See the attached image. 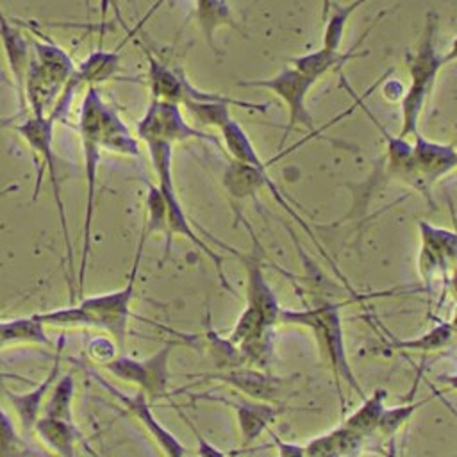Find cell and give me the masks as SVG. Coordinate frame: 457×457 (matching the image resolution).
I'll list each match as a JSON object with an SVG mask.
<instances>
[{"label":"cell","mask_w":457,"mask_h":457,"mask_svg":"<svg viewBox=\"0 0 457 457\" xmlns=\"http://www.w3.org/2000/svg\"><path fill=\"white\" fill-rule=\"evenodd\" d=\"M105 100L102 98L96 86H87L79 109V137L84 155V173H86V211H84V227H82V250L79 264V293H82L86 266L91 250V234H93V218H95V202H96V182H98V166H100V120Z\"/></svg>","instance_id":"277c9868"},{"label":"cell","mask_w":457,"mask_h":457,"mask_svg":"<svg viewBox=\"0 0 457 457\" xmlns=\"http://www.w3.org/2000/svg\"><path fill=\"white\" fill-rule=\"evenodd\" d=\"M455 334V328L452 327L450 321L439 323L432 327L428 332H425L420 337L414 339H403V341H395L391 343L393 348L396 350H414V352H436L445 348Z\"/></svg>","instance_id":"4dcf8cb0"},{"label":"cell","mask_w":457,"mask_h":457,"mask_svg":"<svg viewBox=\"0 0 457 457\" xmlns=\"http://www.w3.org/2000/svg\"><path fill=\"white\" fill-rule=\"evenodd\" d=\"M386 457H400V455H398V450H396V439H395V437H389V441H387Z\"/></svg>","instance_id":"f35d334b"},{"label":"cell","mask_w":457,"mask_h":457,"mask_svg":"<svg viewBox=\"0 0 457 457\" xmlns=\"http://www.w3.org/2000/svg\"><path fill=\"white\" fill-rule=\"evenodd\" d=\"M270 434H271V441H273V446H275L278 457H305V445L284 441L277 434H273V432H270Z\"/></svg>","instance_id":"e575fe53"},{"label":"cell","mask_w":457,"mask_h":457,"mask_svg":"<svg viewBox=\"0 0 457 457\" xmlns=\"http://www.w3.org/2000/svg\"><path fill=\"white\" fill-rule=\"evenodd\" d=\"M143 52L148 62L146 84L152 93V98L182 105L189 79L182 73V70H173L168 64H164L148 48H143Z\"/></svg>","instance_id":"d6986e66"},{"label":"cell","mask_w":457,"mask_h":457,"mask_svg":"<svg viewBox=\"0 0 457 457\" xmlns=\"http://www.w3.org/2000/svg\"><path fill=\"white\" fill-rule=\"evenodd\" d=\"M146 152H148V157H150V162H152V170L157 177V187L164 198V204H166V214H168V227H170V236L173 239V236H182L186 237L189 243H193L202 253H205L216 271H218V277L221 280V284L230 289L228 282H227V277L223 273V257L214 252L193 228V223L189 220V216L186 214L184 207H182V202L179 198V193H177V187H175V180H173V146L168 145V143H157V141H148V143H143Z\"/></svg>","instance_id":"8992f818"},{"label":"cell","mask_w":457,"mask_h":457,"mask_svg":"<svg viewBox=\"0 0 457 457\" xmlns=\"http://www.w3.org/2000/svg\"><path fill=\"white\" fill-rule=\"evenodd\" d=\"M366 2H370V0H352L345 5L334 4V2L330 4V11L325 20V30H323V45H321L323 48L341 50V43H343V36H345L348 20Z\"/></svg>","instance_id":"f546056e"},{"label":"cell","mask_w":457,"mask_h":457,"mask_svg":"<svg viewBox=\"0 0 457 457\" xmlns=\"http://www.w3.org/2000/svg\"><path fill=\"white\" fill-rule=\"evenodd\" d=\"M0 437H21V434L14 428V421L0 405Z\"/></svg>","instance_id":"d590c367"},{"label":"cell","mask_w":457,"mask_h":457,"mask_svg":"<svg viewBox=\"0 0 457 457\" xmlns=\"http://www.w3.org/2000/svg\"><path fill=\"white\" fill-rule=\"evenodd\" d=\"M62 337H59V348H57V357L52 364V368L48 370V375L29 393H12L9 389H4L5 396L9 398L12 409L16 411L20 427L23 432H30L34 430L36 421L41 418V411L46 400L48 391L54 387V384L57 382L59 371H61V350H62Z\"/></svg>","instance_id":"9a60e30c"},{"label":"cell","mask_w":457,"mask_h":457,"mask_svg":"<svg viewBox=\"0 0 457 457\" xmlns=\"http://www.w3.org/2000/svg\"><path fill=\"white\" fill-rule=\"evenodd\" d=\"M195 18L205 43L214 54H220L218 45L214 41V34L218 29L230 27L245 36L227 0H195Z\"/></svg>","instance_id":"7402d4cb"},{"label":"cell","mask_w":457,"mask_h":457,"mask_svg":"<svg viewBox=\"0 0 457 457\" xmlns=\"http://www.w3.org/2000/svg\"><path fill=\"white\" fill-rule=\"evenodd\" d=\"M177 411H179L180 418L187 423V427L191 428V432H193L195 437H196V455H198V457H228L227 453H223L221 450H218L214 445H211V443L198 432L196 425H195L180 409H177Z\"/></svg>","instance_id":"836d02e7"},{"label":"cell","mask_w":457,"mask_h":457,"mask_svg":"<svg viewBox=\"0 0 457 457\" xmlns=\"http://www.w3.org/2000/svg\"><path fill=\"white\" fill-rule=\"evenodd\" d=\"M448 289L452 291V295H453V298H455V312H453V320H452L450 323H452V327H453L455 332H457V262H455V266H453V270H452V273H450Z\"/></svg>","instance_id":"8d00e7d4"},{"label":"cell","mask_w":457,"mask_h":457,"mask_svg":"<svg viewBox=\"0 0 457 457\" xmlns=\"http://www.w3.org/2000/svg\"><path fill=\"white\" fill-rule=\"evenodd\" d=\"M87 371L111 396H114V400H118L121 405H125V409L130 411L134 414V418H137V421L146 428V432L152 436V439L157 443V446L161 448V452L166 457H186V453L189 452L187 446L184 443H180V439L175 434H171L155 418L145 393H141V391H137L136 395L121 393L120 389L112 387V384L107 382L104 377H100L96 371H93V370H87Z\"/></svg>","instance_id":"8fae6325"},{"label":"cell","mask_w":457,"mask_h":457,"mask_svg":"<svg viewBox=\"0 0 457 457\" xmlns=\"http://www.w3.org/2000/svg\"><path fill=\"white\" fill-rule=\"evenodd\" d=\"M359 43H355L350 50H328V48H320L309 54H302L296 57H291L289 62L293 68H296L298 71H302L303 75L311 77L312 80H320L323 75H327L328 71H339L348 61L357 59V57H364L368 52H357Z\"/></svg>","instance_id":"44dd1931"},{"label":"cell","mask_w":457,"mask_h":457,"mask_svg":"<svg viewBox=\"0 0 457 457\" xmlns=\"http://www.w3.org/2000/svg\"><path fill=\"white\" fill-rule=\"evenodd\" d=\"M59 118L55 114L48 116H32L27 114L20 123L12 125V130L20 136V139L29 146L34 161H36V170H37V179H36V189H34V200L39 195V186L43 173H48V182L52 187L54 202L57 205V214L61 221V230H62V239L66 246V261H68V271L71 273L73 268V250L70 243V232H68V220H66V211H64V202L61 195V175L57 170V159L54 152V129L55 121Z\"/></svg>","instance_id":"5b68a950"},{"label":"cell","mask_w":457,"mask_h":457,"mask_svg":"<svg viewBox=\"0 0 457 457\" xmlns=\"http://www.w3.org/2000/svg\"><path fill=\"white\" fill-rule=\"evenodd\" d=\"M146 237L139 234L136 255L132 261V268L127 278V284L116 291H107L93 296L80 298L79 303H71L68 307L52 309L46 312H37V320L46 325L59 327H93L107 332L116 343L118 350L125 353V341L129 332L130 320V305L136 295V278L139 271V262L143 255V246Z\"/></svg>","instance_id":"6da1fadb"},{"label":"cell","mask_w":457,"mask_h":457,"mask_svg":"<svg viewBox=\"0 0 457 457\" xmlns=\"http://www.w3.org/2000/svg\"><path fill=\"white\" fill-rule=\"evenodd\" d=\"M428 402L427 400H420L416 403H405V405H396V407H391V409H384L382 416H380V421H378V432H382L384 436L387 437H395L396 432L411 420V416Z\"/></svg>","instance_id":"1f68e13d"},{"label":"cell","mask_w":457,"mask_h":457,"mask_svg":"<svg viewBox=\"0 0 457 457\" xmlns=\"http://www.w3.org/2000/svg\"><path fill=\"white\" fill-rule=\"evenodd\" d=\"M387 396V391L384 387H378L375 389L370 396H366L362 400V403L345 420L343 427L350 428L352 432L362 436V437H368L371 436L373 432H377L378 428V421H380V416L386 409L384 405V400Z\"/></svg>","instance_id":"4316f807"},{"label":"cell","mask_w":457,"mask_h":457,"mask_svg":"<svg viewBox=\"0 0 457 457\" xmlns=\"http://www.w3.org/2000/svg\"><path fill=\"white\" fill-rule=\"evenodd\" d=\"M455 132H457V123H455Z\"/></svg>","instance_id":"b9f144b4"},{"label":"cell","mask_w":457,"mask_h":457,"mask_svg":"<svg viewBox=\"0 0 457 457\" xmlns=\"http://www.w3.org/2000/svg\"><path fill=\"white\" fill-rule=\"evenodd\" d=\"M436 30H437V16L428 12L425 18V27L414 54L405 57L407 71H409V87L402 95V125L400 137L411 139L420 127V118L425 109V104L436 86V79L439 71L445 68L443 54L436 48Z\"/></svg>","instance_id":"3957f363"},{"label":"cell","mask_w":457,"mask_h":457,"mask_svg":"<svg viewBox=\"0 0 457 457\" xmlns=\"http://www.w3.org/2000/svg\"><path fill=\"white\" fill-rule=\"evenodd\" d=\"M0 41H2L5 62L12 79L14 91L20 100L21 112H25L23 84H25V75L29 70L32 48H30L29 36L2 11V5H0Z\"/></svg>","instance_id":"5bb4252c"},{"label":"cell","mask_w":457,"mask_h":457,"mask_svg":"<svg viewBox=\"0 0 457 457\" xmlns=\"http://www.w3.org/2000/svg\"><path fill=\"white\" fill-rule=\"evenodd\" d=\"M52 345L50 337L46 336V327L37 320L36 314L12 318V320H0V348L9 345Z\"/></svg>","instance_id":"d4e9b609"},{"label":"cell","mask_w":457,"mask_h":457,"mask_svg":"<svg viewBox=\"0 0 457 457\" xmlns=\"http://www.w3.org/2000/svg\"><path fill=\"white\" fill-rule=\"evenodd\" d=\"M0 457H43L23 437H0Z\"/></svg>","instance_id":"d6a6232c"},{"label":"cell","mask_w":457,"mask_h":457,"mask_svg":"<svg viewBox=\"0 0 457 457\" xmlns=\"http://www.w3.org/2000/svg\"><path fill=\"white\" fill-rule=\"evenodd\" d=\"M314 84H316V80L303 75L302 71H298L293 66H284L280 71H277L275 75H271L268 79L237 80L236 82V86H239V87L268 89L286 104L287 127L284 130L278 150H282V146L286 145V141L289 137V132L295 127H303L311 134H316V125H314V120H312V116L309 112V107H307V95H309V91Z\"/></svg>","instance_id":"52a82bcc"},{"label":"cell","mask_w":457,"mask_h":457,"mask_svg":"<svg viewBox=\"0 0 457 457\" xmlns=\"http://www.w3.org/2000/svg\"><path fill=\"white\" fill-rule=\"evenodd\" d=\"M221 246L228 248L234 255H237V259L245 268V273H246V305L245 307L257 312L270 327L275 328V325L278 323V314L282 307L278 305V300L264 277V270L259 255L253 252L241 253L223 243Z\"/></svg>","instance_id":"4fadbf2b"},{"label":"cell","mask_w":457,"mask_h":457,"mask_svg":"<svg viewBox=\"0 0 457 457\" xmlns=\"http://www.w3.org/2000/svg\"><path fill=\"white\" fill-rule=\"evenodd\" d=\"M146 196H145V205H146V212H145V220H143V227H141V234L148 239L152 234H162L166 239L164 245V259L170 253L171 248V236H170V227H168V214H166V204L164 198L159 191V187L152 182L146 184Z\"/></svg>","instance_id":"83f0119b"},{"label":"cell","mask_w":457,"mask_h":457,"mask_svg":"<svg viewBox=\"0 0 457 457\" xmlns=\"http://www.w3.org/2000/svg\"><path fill=\"white\" fill-rule=\"evenodd\" d=\"M330 4H332V0H321V21L327 20L328 11H330Z\"/></svg>","instance_id":"ab89813d"},{"label":"cell","mask_w":457,"mask_h":457,"mask_svg":"<svg viewBox=\"0 0 457 457\" xmlns=\"http://www.w3.org/2000/svg\"><path fill=\"white\" fill-rule=\"evenodd\" d=\"M364 437L346 427L332 428L305 443V457H352Z\"/></svg>","instance_id":"603a6c76"},{"label":"cell","mask_w":457,"mask_h":457,"mask_svg":"<svg viewBox=\"0 0 457 457\" xmlns=\"http://www.w3.org/2000/svg\"><path fill=\"white\" fill-rule=\"evenodd\" d=\"M207 378L225 382L230 387H236L237 391H241L246 398L268 402V403L277 402V398L284 391L282 378L259 370H250V368H232L223 373L209 375Z\"/></svg>","instance_id":"2e32d148"},{"label":"cell","mask_w":457,"mask_h":457,"mask_svg":"<svg viewBox=\"0 0 457 457\" xmlns=\"http://www.w3.org/2000/svg\"><path fill=\"white\" fill-rule=\"evenodd\" d=\"M216 400L234 409L243 445H250L252 441H255L282 412V407L250 398L218 396Z\"/></svg>","instance_id":"e0dca14e"},{"label":"cell","mask_w":457,"mask_h":457,"mask_svg":"<svg viewBox=\"0 0 457 457\" xmlns=\"http://www.w3.org/2000/svg\"><path fill=\"white\" fill-rule=\"evenodd\" d=\"M73 395H75V378H73V373H64V375L54 384L50 396L45 400L41 416L73 423V412H71Z\"/></svg>","instance_id":"f1b7e54d"},{"label":"cell","mask_w":457,"mask_h":457,"mask_svg":"<svg viewBox=\"0 0 457 457\" xmlns=\"http://www.w3.org/2000/svg\"><path fill=\"white\" fill-rule=\"evenodd\" d=\"M177 341H166L157 352L145 359H134L125 353L102 362L116 378L137 386V391L145 393L148 400H157L166 395L170 382V357Z\"/></svg>","instance_id":"9c48e42d"},{"label":"cell","mask_w":457,"mask_h":457,"mask_svg":"<svg viewBox=\"0 0 457 457\" xmlns=\"http://www.w3.org/2000/svg\"><path fill=\"white\" fill-rule=\"evenodd\" d=\"M420 252L418 271L428 291L441 280L448 289L450 273L457 262V230L436 227L425 220L418 221Z\"/></svg>","instance_id":"30bf717a"},{"label":"cell","mask_w":457,"mask_h":457,"mask_svg":"<svg viewBox=\"0 0 457 457\" xmlns=\"http://www.w3.org/2000/svg\"><path fill=\"white\" fill-rule=\"evenodd\" d=\"M455 61H457V34H455V37H453V41H452V45H450L448 52L443 55V62H445V66H446V64H450V62H455Z\"/></svg>","instance_id":"74e56055"},{"label":"cell","mask_w":457,"mask_h":457,"mask_svg":"<svg viewBox=\"0 0 457 457\" xmlns=\"http://www.w3.org/2000/svg\"><path fill=\"white\" fill-rule=\"evenodd\" d=\"M278 323L307 327L314 334L320 352L330 362V368L334 371L341 405H343V391H341L343 382H346L348 387H352L362 400L366 398L346 357L339 303L321 302L318 305L305 307V309H280Z\"/></svg>","instance_id":"7a4b0ae2"},{"label":"cell","mask_w":457,"mask_h":457,"mask_svg":"<svg viewBox=\"0 0 457 457\" xmlns=\"http://www.w3.org/2000/svg\"><path fill=\"white\" fill-rule=\"evenodd\" d=\"M34 432L59 457H77L75 443H77L79 434H77V428L73 423L41 416L34 425Z\"/></svg>","instance_id":"484cf974"},{"label":"cell","mask_w":457,"mask_h":457,"mask_svg":"<svg viewBox=\"0 0 457 457\" xmlns=\"http://www.w3.org/2000/svg\"><path fill=\"white\" fill-rule=\"evenodd\" d=\"M412 143V166L421 182L425 198L430 205L432 202V186L443 177L457 170V146L450 143H439L427 139L420 132L411 137Z\"/></svg>","instance_id":"7c38bea8"},{"label":"cell","mask_w":457,"mask_h":457,"mask_svg":"<svg viewBox=\"0 0 457 457\" xmlns=\"http://www.w3.org/2000/svg\"><path fill=\"white\" fill-rule=\"evenodd\" d=\"M445 382H448L453 389H457V375H453V377H446V378H443Z\"/></svg>","instance_id":"60d3db41"},{"label":"cell","mask_w":457,"mask_h":457,"mask_svg":"<svg viewBox=\"0 0 457 457\" xmlns=\"http://www.w3.org/2000/svg\"><path fill=\"white\" fill-rule=\"evenodd\" d=\"M120 71V52L96 48L80 64H77L71 80L80 87L96 86L114 79Z\"/></svg>","instance_id":"cb8c5ba5"},{"label":"cell","mask_w":457,"mask_h":457,"mask_svg":"<svg viewBox=\"0 0 457 457\" xmlns=\"http://www.w3.org/2000/svg\"><path fill=\"white\" fill-rule=\"evenodd\" d=\"M136 136L141 143L157 141L173 146L184 141H209L221 146V139L214 134L189 123L179 104L154 98L136 125Z\"/></svg>","instance_id":"ba28073f"},{"label":"cell","mask_w":457,"mask_h":457,"mask_svg":"<svg viewBox=\"0 0 457 457\" xmlns=\"http://www.w3.org/2000/svg\"><path fill=\"white\" fill-rule=\"evenodd\" d=\"M30 48H32V59L61 86L66 87L70 79L75 73L77 64L73 62L71 55L57 45L54 39H50L45 32L37 29H30L29 34Z\"/></svg>","instance_id":"ac0fdd59"},{"label":"cell","mask_w":457,"mask_h":457,"mask_svg":"<svg viewBox=\"0 0 457 457\" xmlns=\"http://www.w3.org/2000/svg\"><path fill=\"white\" fill-rule=\"evenodd\" d=\"M100 146L123 157H141V141L123 121L120 112L105 102L100 120Z\"/></svg>","instance_id":"ffe728a7"}]
</instances>
